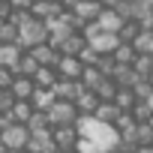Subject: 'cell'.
<instances>
[{
    "instance_id": "6da1fadb",
    "label": "cell",
    "mask_w": 153,
    "mask_h": 153,
    "mask_svg": "<svg viewBox=\"0 0 153 153\" xmlns=\"http://www.w3.org/2000/svg\"><path fill=\"white\" fill-rule=\"evenodd\" d=\"M75 129H78L81 138H87V141H90L93 147H99V150L117 153V147H120V132H117V126H114V123H105V120H96L93 114H81L78 123H75Z\"/></svg>"
},
{
    "instance_id": "7a4b0ae2",
    "label": "cell",
    "mask_w": 153,
    "mask_h": 153,
    "mask_svg": "<svg viewBox=\"0 0 153 153\" xmlns=\"http://www.w3.org/2000/svg\"><path fill=\"white\" fill-rule=\"evenodd\" d=\"M45 42H48V24L45 21H39V18L30 15L24 24H18V45L24 51H30L36 45H45Z\"/></svg>"
},
{
    "instance_id": "3957f363",
    "label": "cell",
    "mask_w": 153,
    "mask_h": 153,
    "mask_svg": "<svg viewBox=\"0 0 153 153\" xmlns=\"http://www.w3.org/2000/svg\"><path fill=\"white\" fill-rule=\"evenodd\" d=\"M78 108H75V102H63V99H54L51 102V108L45 111V120H48V126L54 129V126H75L78 123Z\"/></svg>"
},
{
    "instance_id": "277c9868",
    "label": "cell",
    "mask_w": 153,
    "mask_h": 153,
    "mask_svg": "<svg viewBox=\"0 0 153 153\" xmlns=\"http://www.w3.org/2000/svg\"><path fill=\"white\" fill-rule=\"evenodd\" d=\"M0 141H3L6 150H24L30 141V129L24 123H9L3 132H0Z\"/></svg>"
},
{
    "instance_id": "5b68a950",
    "label": "cell",
    "mask_w": 153,
    "mask_h": 153,
    "mask_svg": "<svg viewBox=\"0 0 153 153\" xmlns=\"http://www.w3.org/2000/svg\"><path fill=\"white\" fill-rule=\"evenodd\" d=\"M54 69H57V75H60V78H66V81H81V72H84V63H81L78 57H69V54H60V60L54 63Z\"/></svg>"
},
{
    "instance_id": "8992f818",
    "label": "cell",
    "mask_w": 153,
    "mask_h": 153,
    "mask_svg": "<svg viewBox=\"0 0 153 153\" xmlns=\"http://www.w3.org/2000/svg\"><path fill=\"white\" fill-rule=\"evenodd\" d=\"M69 12L78 18L81 24H90V21H99V15H102V3H99V0H78V3H75Z\"/></svg>"
},
{
    "instance_id": "52a82bcc",
    "label": "cell",
    "mask_w": 153,
    "mask_h": 153,
    "mask_svg": "<svg viewBox=\"0 0 153 153\" xmlns=\"http://www.w3.org/2000/svg\"><path fill=\"white\" fill-rule=\"evenodd\" d=\"M84 90H87V87H84L81 81H66V78H57V84L51 87L54 99H63V102H75Z\"/></svg>"
},
{
    "instance_id": "ba28073f",
    "label": "cell",
    "mask_w": 153,
    "mask_h": 153,
    "mask_svg": "<svg viewBox=\"0 0 153 153\" xmlns=\"http://www.w3.org/2000/svg\"><path fill=\"white\" fill-rule=\"evenodd\" d=\"M51 138H54V147L57 150H75V144H78V129L75 126H54L51 129Z\"/></svg>"
},
{
    "instance_id": "9c48e42d",
    "label": "cell",
    "mask_w": 153,
    "mask_h": 153,
    "mask_svg": "<svg viewBox=\"0 0 153 153\" xmlns=\"http://www.w3.org/2000/svg\"><path fill=\"white\" fill-rule=\"evenodd\" d=\"M87 45H90L96 54H114L117 45H120V36H117V33H105V30H99L93 39H87Z\"/></svg>"
},
{
    "instance_id": "30bf717a",
    "label": "cell",
    "mask_w": 153,
    "mask_h": 153,
    "mask_svg": "<svg viewBox=\"0 0 153 153\" xmlns=\"http://www.w3.org/2000/svg\"><path fill=\"white\" fill-rule=\"evenodd\" d=\"M30 15H33V18H39V21H51V18L63 15V6L57 3V0H36L33 9H30Z\"/></svg>"
},
{
    "instance_id": "8fae6325",
    "label": "cell",
    "mask_w": 153,
    "mask_h": 153,
    "mask_svg": "<svg viewBox=\"0 0 153 153\" xmlns=\"http://www.w3.org/2000/svg\"><path fill=\"white\" fill-rule=\"evenodd\" d=\"M9 93H12V99H24V102H30V99H33V93H36V84H33V78L15 75V81H12Z\"/></svg>"
},
{
    "instance_id": "7c38bea8",
    "label": "cell",
    "mask_w": 153,
    "mask_h": 153,
    "mask_svg": "<svg viewBox=\"0 0 153 153\" xmlns=\"http://www.w3.org/2000/svg\"><path fill=\"white\" fill-rule=\"evenodd\" d=\"M6 114H9V120H12V123H24V126H27V123H30V117L36 114V108H33V102L15 99V102H12V108H9Z\"/></svg>"
},
{
    "instance_id": "4fadbf2b",
    "label": "cell",
    "mask_w": 153,
    "mask_h": 153,
    "mask_svg": "<svg viewBox=\"0 0 153 153\" xmlns=\"http://www.w3.org/2000/svg\"><path fill=\"white\" fill-rule=\"evenodd\" d=\"M21 54H24V48H21L18 42H0V66L12 69V66L18 63Z\"/></svg>"
},
{
    "instance_id": "5bb4252c",
    "label": "cell",
    "mask_w": 153,
    "mask_h": 153,
    "mask_svg": "<svg viewBox=\"0 0 153 153\" xmlns=\"http://www.w3.org/2000/svg\"><path fill=\"white\" fill-rule=\"evenodd\" d=\"M57 78H60V75H57L54 66H39L36 75H33V84H36L39 90H51V87L57 84Z\"/></svg>"
},
{
    "instance_id": "9a60e30c",
    "label": "cell",
    "mask_w": 153,
    "mask_h": 153,
    "mask_svg": "<svg viewBox=\"0 0 153 153\" xmlns=\"http://www.w3.org/2000/svg\"><path fill=\"white\" fill-rule=\"evenodd\" d=\"M36 69H39V63H36V57H33L30 51H24V54L18 57V63L12 66V72H15V75H24V78H33Z\"/></svg>"
},
{
    "instance_id": "2e32d148",
    "label": "cell",
    "mask_w": 153,
    "mask_h": 153,
    "mask_svg": "<svg viewBox=\"0 0 153 153\" xmlns=\"http://www.w3.org/2000/svg\"><path fill=\"white\" fill-rule=\"evenodd\" d=\"M99 96H96V90H84L78 99H75V108H78V114H93L96 108H99Z\"/></svg>"
},
{
    "instance_id": "e0dca14e",
    "label": "cell",
    "mask_w": 153,
    "mask_h": 153,
    "mask_svg": "<svg viewBox=\"0 0 153 153\" xmlns=\"http://www.w3.org/2000/svg\"><path fill=\"white\" fill-rule=\"evenodd\" d=\"M105 33H117L120 27H123V18L117 15V9H102V15H99V21H96Z\"/></svg>"
},
{
    "instance_id": "ac0fdd59",
    "label": "cell",
    "mask_w": 153,
    "mask_h": 153,
    "mask_svg": "<svg viewBox=\"0 0 153 153\" xmlns=\"http://www.w3.org/2000/svg\"><path fill=\"white\" fill-rule=\"evenodd\" d=\"M114 105H117L120 111H132V108L138 105V96H135V90H132V87H117Z\"/></svg>"
},
{
    "instance_id": "d6986e66",
    "label": "cell",
    "mask_w": 153,
    "mask_h": 153,
    "mask_svg": "<svg viewBox=\"0 0 153 153\" xmlns=\"http://www.w3.org/2000/svg\"><path fill=\"white\" fill-rule=\"evenodd\" d=\"M84 45H87V39H84L81 33H72V36H69L57 51H60V54H69V57H78V54L84 51Z\"/></svg>"
},
{
    "instance_id": "ffe728a7",
    "label": "cell",
    "mask_w": 153,
    "mask_h": 153,
    "mask_svg": "<svg viewBox=\"0 0 153 153\" xmlns=\"http://www.w3.org/2000/svg\"><path fill=\"white\" fill-rule=\"evenodd\" d=\"M120 114H123V111H120L114 102H99V108L93 111V117H96V120H105V123H117Z\"/></svg>"
},
{
    "instance_id": "44dd1931",
    "label": "cell",
    "mask_w": 153,
    "mask_h": 153,
    "mask_svg": "<svg viewBox=\"0 0 153 153\" xmlns=\"http://www.w3.org/2000/svg\"><path fill=\"white\" fill-rule=\"evenodd\" d=\"M111 57H114L117 63H123V66H132V63H135V57H138V51L132 48V42H120V45H117V51H114Z\"/></svg>"
},
{
    "instance_id": "7402d4cb",
    "label": "cell",
    "mask_w": 153,
    "mask_h": 153,
    "mask_svg": "<svg viewBox=\"0 0 153 153\" xmlns=\"http://www.w3.org/2000/svg\"><path fill=\"white\" fill-rule=\"evenodd\" d=\"M132 69H135V75L138 78H150V72H153V54H138L135 57V63H132Z\"/></svg>"
},
{
    "instance_id": "603a6c76",
    "label": "cell",
    "mask_w": 153,
    "mask_h": 153,
    "mask_svg": "<svg viewBox=\"0 0 153 153\" xmlns=\"http://www.w3.org/2000/svg\"><path fill=\"white\" fill-rule=\"evenodd\" d=\"M102 78H105V75H102L96 66H84V72H81V84H84L87 90H96V87L102 84Z\"/></svg>"
},
{
    "instance_id": "cb8c5ba5",
    "label": "cell",
    "mask_w": 153,
    "mask_h": 153,
    "mask_svg": "<svg viewBox=\"0 0 153 153\" xmlns=\"http://www.w3.org/2000/svg\"><path fill=\"white\" fill-rule=\"evenodd\" d=\"M132 48H135L138 54H153V30H141V33L135 36Z\"/></svg>"
},
{
    "instance_id": "d4e9b609",
    "label": "cell",
    "mask_w": 153,
    "mask_h": 153,
    "mask_svg": "<svg viewBox=\"0 0 153 153\" xmlns=\"http://www.w3.org/2000/svg\"><path fill=\"white\" fill-rule=\"evenodd\" d=\"M96 96H99L102 102H114V96H117V84H114V78H102V84L96 87Z\"/></svg>"
},
{
    "instance_id": "484cf974",
    "label": "cell",
    "mask_w": 153,
    "mask_h": 153,
    "mask_svg": "<svg viewBox=\"0 0 153 153\" xmlns=\"http://www.w3.org/2000/svg\"><path fill=\"white\" fill-rule=\"evenodd\" d=\"M141 33V24L138 21H123V27L117 30V36H120V42H135V36Z\"/></svg>"
},
{
    "instance_id": "4316f807",
    "label": "cell",
    "mask_w": 153,
    "mask_h": 153,
    "mask_svg": "<svg viewBox=\"0 0 153 153\" xmlns=\"http://www.w3.org/2000/svg\"><path fill=\"white\" fill-rule=\"evenodd\" d=\"M0 42H18V27L6 21L3 27H0Z\"/></svg>"
},
{
    "instance_id": "83f0119b",
    "label": "cell",
    "mask_w": 153,
    "mask_h": 153,
    "mask_svg": "<svg viewBox=\"0 0 153 153\" xmlns=\"http://www.w3.org/2000/svg\"><path fill=\"white\" fill-rule=\"evenodd\" d=\"M12 81H15V72H12V69H6V66H0V90H9V87H12Z\"/></svg>"
},
{
    "instance_id": "f1b7e54d",
    "label": "cell",
    "mask_w": 153,
    "mask_h": 153,
    "mask_svg": "<svg viewBox=\"0 0 153 153\" xmlns=\"http://www.w3.org/2000/svg\"><path fill=\"white\" fill-rule=\"evenodd\" d=\"M33 3H36V0H9V6H12V9H18V12H30V9H33Z\"/></svg>"
},
{
    "instance_id": "f546056e",
    "label": "cell",
    "mask_w": 153,
    "mask_h": 153,
    "mask_svg": "<svg viewBox=\"0 0 153 153\" xmlns=\"http://www.w3.org/2000/svg\"><path fill=\"white\" fill-rule=\"evenodd\" d=\"M99 3H102V9H117L123 0H99Z\"/></svg>"
},
{
    "instance_id": "4dcf8cb0",
    "label": "cell",
    "mask_w": 153,
    "mask_h": 153,
    "mask_svg": "<svg viewBox=\"0 0 153 153\" xmlns=\"http://www.w3.org/2000/svg\"><path fill=\"white\" fill-rule=\"evenodd\" d=\"M75 3H78V0H60V6H63V9H72Z\"/></svg>"
},
{
    "instance_id": "1f68e13d",
    "label": "cell",
    "mask_w": 153,
    "mask_h": 153,
    "mask_svg": "<svg viewBox=\"0 0 153 153\" xmlns=\"http://www.w3.org/2000/svg\"><path fill=\"white\" fill-rule=\"evenodd\" d=\"M93 153H111V150H99V147H96V150H93Z\"/></svg>"
},
{
    "instance_id": "d6a6232c",
    "label": "cell",
    "mask_w": 153,
    "mask_h": 153,
    "mask_svg": "<svg viewBox=\"0 0 153 153\" xmlns=\"http://www.w3.org/2000/svg\"><path fill=\"white\" fill-rule=\"evenodd\" d=\"M6 153H27V150H6Z\"/></svg>"
},
{
    "instance_id": "836d02e7",
    "label": "cell",
    "mask_w": 153,
    "mask_h": 153,
    "mask_svg": "<svg viewBox=\"0 0 153 153\" xmlns=\"http://www.w3.org/2000/svg\"><path fill=\"white\" fill-rule=\"evenodd\" d=\"M147 81H150V87H153V72H150V78H147Z\"/></svg>"
},
{
    "instance_id": "e575fe53",
    "label": "cell",
    "mask_w": 153,
    "mask_h": 153,
    "mask_svg": "<svg viewBox=\"0 0 153 153\" xmlns=\"http://www.w3.org/2000/svg\"><path fill=\"white\" fill-rule=\"evenodd\" d=\"M3 24H6V18H0V27H3Z\"/></svg>"
},
{
    "instance_id": "d590c367",
    "label": "cell",
    "mask_w": 153,
    "mask_h": 153,
    "mask_svg": "<svg viewBox=\"0 0 153 153\" xmlns=\"http://www.w3.org/2000/svg\"><path fill=\"white\" fill-rule=\"evenodd\" d=\"M147 3H150V9H153V0H147Z\"/></svg>"
},
{
    "instance_id": "8d00e7d4",
    "label": "cell",
    "mask_w": 153,
    "mask_h": 153,
    "mask_svg": "<svg viewBox=\"0 0 153 153\" xmlns=\"http://www.w3.org/2000/svg\"><path fill=\"white\" fill-rule=\"evenodd\" d=\"M3 3H9V0H3Z\"/></svg>"
},
{
    "instance_id": "74e56055",
    "label": "cell",
    "mask_w": 153,
    "mask_h": 153,
    "mask_svg": "<svg viewBox=\"0 0 153 153\" xmlns=\"http://www.w3.org/2000/svg\"><path fill=\"white\" fill-rule=\"evenodd\" d=\"M57 3H60V0H57Z\"/></svg>"
}]
</instances>
